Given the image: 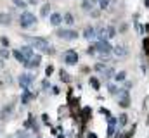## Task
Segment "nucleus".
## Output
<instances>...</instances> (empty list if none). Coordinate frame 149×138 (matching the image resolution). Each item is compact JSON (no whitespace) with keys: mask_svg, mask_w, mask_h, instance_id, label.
Wrapping results in <instances>:
<instances>
[{"mask_svg":"<svg viewBox=\"0 0 149 138\" xmlns=\"http://www.w3.org/2000/svg\"><path fill=\"white\" fill-rule=\"evenodd\" d=\"M26 38H28V41H30V45L33 48L42 50L45 54H54V47H50L45 38H40V36H26Z\"/></svg>","mask_w":149,"mask_h":138,"instance_id":"obj_1","label":"nucleus"},{"mask_svg":"<svg viewBox=\"0 0 149 138\" xmlns=\"http://www.w3.org/2000/svg\"><path fill=\"white\" fill-rule=\"evenodd\" d=\"M64 62L70 64V66H74V64L78 62V54H76L74 50H66V54H64Z\"/></svg>","mask_w":149,"mask_h":138,"instance_id":"obj_6","label":"nucleus"},{"mask_svg":"<svg viewBox=\"0 0 149 138\" xmlns=\"http://www.w3.org/2000/svg\"><path fill=\"white\" fill-rule=\"evenodd\" d=\"M19 50H21V52H23V55H24V57H26V59H28V61H30V59H31V57H33V55H35V52H33V50H35V48H33V47H31V45H24V47H21V48H19Z\"/></svg>","mask_w":149,"mask_h":138,"instance_id":"obj_8","label":"nucleus"},{"mask_svg":"<svg viewBox=\"0 0 149 138\" xmlns=\"http://www.w3.org/2000/svg\"><path fill=\"white\" fill-rule=\"evenodd\" d=\"M114 124H116V121L111 117V119H109V126H114Z\"/></svg>","mask_w":149,"mask_h":138,"instance_id":"obj_32","label":"nucleus"},{"mask_svg":"<svg viewBox=\"0 0 149 138\" xmlns=\"http://www.w3.org/2000/svg\"><path fill=\"white\" fill-rule=\"evenodd\" d=\"M63 21H64V23H66L68 26H71V24L74 23V17H73V14H70V12H66V14L63 16Z\"/></svg>","mask_w":149,"mask_h":138,"instance_id":"obj_15","label":"nucleus"},{"mask_svg":"<svg viewBox=\"0 0 149 138\" xmlns=\"http://www.w3.org/2000/svg\"><path fill=\"white\" fill-rule=\"evenodd\" d=\"M90 85H92L94 88H99V81H97L95 78H90Z\"/></svg>","mask_w":149,"mask_h":138,"instance_id":"obj_27","label":"nucleus"},{"mask_svg":"<svg viewBox=\"0 0 149 138\" xmlns=\"http://www.w3.org/2000/svg\"><path fill=\"white\" fill-rule=\"evenodd\" d=\"M99 7H101V10H106L109 7V0H99Z\"/></svg>","mask_w":149,"mask_h":138,"instance_id":"obj_23","label":"nucleus"},{"mask_svg":"<svg viewBox=\"0 0 149 138\" xmlns=\"http://www.w3.org/2000/svg\"><path fill=\"white\" fill-rule=\"evenodd\" d=\"M113 133H114V126H109V128H108V133H106V135L111 138V137H113Z\"/></svg>","mask_w":149,"mask_h":138,"instance_id":"obj_30","label":"nucleus"},{"mask_svg":"<svg viewBox=\"0 0 149 138\" xmlns=\"http://www.w3.org/2000/svg\"><path fill=\"white\" fill-rule=\"evenodd\" d=\"M12 2H14V5L21 7V9H26V2L24 0H12Z\"/></svg>","mask_w":149,"mask_h":138,"instance_id":"obj_25","label":"nucleus"},{"mask_svg":"<svg viewBox=\"0 0 149 138\" xmlns=\"http://www.w3.org/2000/svg\"><path fill=\"white\" fill-rule=\"evenodd\" d=\"M102 76H104L106 79H111L113 76H114V69L113 68H106L104 71H102Z\"/></svg>","mask_w":149,"mask_h":138,"instance_id":"obj_16","label":"nucleus"},{"mask_svg":"<svg viewBox=\"0 0 149 138\" xmlns=\"http://www.w3.org/2000/svg\"><path fill=\"white\" fill-rule=\"evenodd\" d=\"M106 33H108V40H109V38H114V34H116V30H114L113 26H106Z\"/></svg>","mask_w":149,"mask_h":138,"instance_id":"obj_20","label":"nucleus"},{"mask_svg":"<svg viewBox=\"0 0 149 138\" xmlns=\"http://www.w3.org/2000/svg\"><path fill=\"white\" fill-rule=\"evenodd\" d=\"M127 119H128V117H127L125 114H123V116H120V124H121V126H123V124H127Z\"/></svg>","mask_w":149,"mask_h":138,"instance_id":"obj_28","label":"nucleus"},{"mask_svg":"<svg viewBox=\"0 0 149 138\" xmlns=\"http://www.w3.org/2000/svg\"><path fill=\"white\" fill-rule=\"evenodd\" d=\"M40 61H42V57H40V55H33V57L26 62V66H24V68H38V66H40Z\"/></svg>","mask_w":149,"mask_h":138,"instance_id":"obj_12","label":"nucleus"},{"mask_svg":"<svg viewBox=\"0 0 149 138\" xmlns=\"http://www.w3.org/2000/svg\"><path fill=\"white\" fill-rule=\"evenodd\" d=\"M146 5H149V0H146Z\"/></svg>","mask_w":149,"mask_h":138,"instance_id":"obj_34","label":"nucleus"},{"mask_svg":"<svg viewBox=\"0 0 149 138\" xmlns=\"http://www.w3.org/2000/svg\"><path fill=\"white\" fill-rule=\"evenodd\" d=\"M61 76H63V81H70V76L66 72H61Z\"/></svg>","mask_w":149,"mask_h":138,"instance_id":"obj_31","label":"nucleus"},{"mask_svg":"<svg viewBox=\"0 0 149 138\" xmlns=\"http://www.w3.org/2000/svg\"><path fill=\"white\" fill-rule=\"evenodd\" d=\"M10 54H9V50H5V48H0V57H3V59H7Z\"/></svg>","mask_w":149,"mask_h":138,"instance_id":"obj_26","label":"nucleus"},{"mask_svg":"<svg viewBox=\"0 0 149 138\" xmlns=\"http://www.w3.org/2000/svg\"><path fill=\"white\" fill-rule=\"evenodd\" d=\"M17 137L19 138H30V135H28L26 131H17Z\"/></svg>","mask_w":149,"mask_h":138,"instance_id":"obj_29","label":"nucleus"},{"mask_svg":"<svg viewBox=\"0 0 149 138\" xmlns=\"http://www.w3.org/2000/svg\"><path fill=\"white\" fill-rule=\"evenodd\" d=\"M92 47L95 48V52H99V54H102V55H109V54H113V45L108 41V40H97Z\"/></svg>","mask_w":149,"mask_h":138,"instance_id":"obj_2","label":"nucleus"},{"mask_svg":"<svg viewBox=\"0 0 149 138\" xmlns=\"http://www.w3.org/2000/svg\"><path fill=\"white\" fill-rule=\"evenodd\" d=\"M108 90H109V93H111V95H116V93H118V92H120V90H118V88H116V86H114V85H111V83H109V85H108Z\"/></svg>","mask_w":149,"mask_h":138,"instance_id":"obj_24","label":"nucleus"},{"mask_svg":"<svg viewBox=\"0 0 149 138\" xmlns=\"http://www.w3.org/2000/svg\"><path fill=\"white\" fill-rule=\"evenodd\" d=\"M92 7H94V3H92L90 0H83V3H81V9H83V10L92 12Z\"/></svg>","mask_w":149,"mask_h":138,"instance_id":"obj_17","label":"nucleus"},{"mask_svg":"<svg viewBox=\"0 0 149 138\" xmlns=\"http://www.w3.org/2000/svg\"><path fill=\"white\" fill-rule=\"evenodd\" d=\"M88 138H97L95 135H88Z\"/></svg>","mask_w":149,"mask_h":138,"instance_id":"obj_33","label":"nucleus"},{"mask_svg":"<svg viewBox=\"0 0 149 138\" xmlns=\"http://www.w3.org/2000/svg\"><path fill=\"white\" fill-rule=\"evenodd\" d=\"M37 23V16L35 14H31V12H28V10H24L21 16H19V24H21V28H31L33 24Z\"/></svg>","mask_w":149,"mask_h":138,"instance_id":"obj_3","label":"nucleus"},{"mask_svg":"<svg viewBox=\"0 0 149 138\" xmlns=\"http://www.w3.org/2000/svg\"><path fill=\"white\" fill-rule=\"evenodd\" d=\"M121 97H120V105L121 107H128L130 105V97H128V92L127 90H120Z\"/></svg>","mask_w":149,"mask_h":138,"instance_id":"obj_9","label":"nucleus"},{"mask_svg":"<svg viewBox=\"0 0 149 138\" xmlns=\"http://www.w3.org/2000/svg\"><path fill=\"white\" fill-rule=\"evenodd\" d=\"M49 17H50V24H52V26H59V24L63 23V16H61L59 12H52Z\"/></svg>","mask_w":149,"mask_h":138,"instance_id":"obj_10","label":"nucleus"},{"mask_svg":"<svg viewBox=\"0 0 149 138\" xmlns=\"http://www.w3.org/2000/svg\"><path fill=\"white\" fill-rule=\"evenodd\" d=\"M9 112H12V105H7V107L2 110V119H5V117L9 116Z\"/></svg>","mask_w":149,"mask_h":138,"instance_id":"obj_22","label":"nucleus"},{"mask_svg":"<svg viewBox=\"0 0 149 138\" xmlns=\"http://www.w3.org/2000/svg\"><path fill=\"white\" fill-rule=\"evenodd\" d=\"M12 23V17L9 16V14H0V24H10Z\"/></svg>","mask_w":149,"mask_h":138,"instance_id":"obj_14","label":"nucleus"},{"mask_svg":"<svg viewBox=\"0 0 149 138\" xmlns=\"http://www.w3.org/2000/svg\"><path fill=\"white\" fill-rule=\"evenodd\" d=\"M30 99H31V93H30V92H24V93H23V97H21V102L28 104V102H30Z\"/></svg>","mask_w":149,"mask_h":138,"instance_id":"obj_21","label":"nucleus"},{"mask_svg":"<svg viewBox=\"0 0 149 138\" xmlns=\"http://www.w3.org/2000/svg\"><path fill=\"white\" fill-rule=\"evenodd\" d=\"M113 54H114L116 57H127V55H128V50H127V47L116 45V47H113Z\"/></svg>","mask_w":149,"mask_h":138,"instance_id":"obj_7","label":"nucleus"},{"mask_svg":"<svg viewBox=\"0 0 149 138\" xmlns=\"http://www.w3.org/2000/svg\"><path fill=\"white\" fill-rule=\"evenodd\" d=\"M12 55H14V57H16V59H17V61H19V62H21L23 66H26L28 59H26V57L23 55V52H21V50H14V52H12Z\"/></svg>","mask_w":149,"mask_h":138,"instance_id":"obj_13","label":"nucleus"},{"mask_svg":"<svg viewBox=\"0 0 149 138\" xmlns=\"http://www.w3.org/2000/svg\"><path fill=\"white\" fill-rule=\"evenodd\" d=\"M33 79H35V76H33V74H28V72H24V74H21V76H19L17 83H19V86H23V88H28V86L33 83Z\"/></svg>","mask_w":149,"mask_h":138,"instance_id":"obj_5","label":"nucleus"},{"mask_svg":"<svg viewBox=\"0 0 149 138\" xmlns=\"http://www.w3.org/2000/svg\"><path fill=\"white\" fill-rule=\"evenodd\" d=\"M57 36L63 38V40H76L78 38V33L74 30H57Z\"/></svg>","mask_w":149,"mask_h":138,"instance_id":"obj_4","label":"nucleus"},{"mask_svg":"<svg viewBox=\"0 0 149 138\" xmlns=\"http://www.w3.org/2000/svg\"><path fill=\"white\" fill-rule=\"evenodd\" d=\"M40 16H50V5L49 3H45V5H42V9H40Z\"/></svg>","mask_w":149,"mask_h":138,"instance_id":"obj_18","label":"nucleus"},{"mask_svg":"<svg viewBox=\"0 0 149 138\" xmlns=\"http://www.w3.org/2000/svg\"><path fill=\"white\" fill-rule=\"evenodd\" d=\"M125 79H127V72H125V71H120V72L114 74V81L120 83V81H125Z\"/></svg>","mask_w":149,"mask_h":138,"instance_id":"obj_19","label":"nucleus"},{"mask_svg":"<svg viewBox=\"0 0 149 138\" xmlns=\"http://www.w3.org/2000/svg\"><path fill=\"white\" fill-rule=\"evenodd\" d=\"M83 38H85V40H94V38H95V28H94V26H87V28L83 30Z\"/></svg>","mask_w":149,"mask_h":138,"instance_id":"obj_11","label":"nucleus"}]
</instances>
